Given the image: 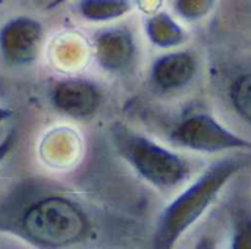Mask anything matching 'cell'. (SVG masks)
<instances>
[{"label":"cell","mask_w":251,"mask_h":249,"mask_svg":"<svg viewBox=\"0 0 251 249\" xmlns=\"http://www.w3.org/2000/svg\"><path fill=\"white\" fill-rule=\"evenodd\" d=\"M110 138L121 158L151 186L169 191L190 178L191 164L185 158L147 136L115 123L110 129Z\"/></svg>","instance_id":"cell-3"},{"label":"cell","mask_w":251,"mask_h":249,"mask_svg":"<svg viewBox=\"0 0 251 249\" xmlns=\"http://www.w3.org/2000/svg\"><path fill=\"white\" fill-rule=\"evenodd\" d=\"M63 1H66V0H51V3H49L47 7H54V6H57V4H60Z\"/></svg>","instance_id":"cell-14"},{"label":"cell","mask_w":251,"mask_h":249,"mask_svg":"<svg viewBox=\"0 0 251 249\" xmlns=\"http://www.w3.org/2000/svg\"><path fill=\"white\" fill-rule=\"evenodd\" d=\"M249 163L246 156H231L213 163L191 186L160 214L153 236L154 248H171L204 214L228 181Z\"/></svg>","instance_id":"cell-2"},{"label":"cell","mask_w":251,"mask_h":249,"mask_svg":"<svg viewBox=\"0 0 251 249\" xmlns=\"http://www.w3.org/2000/svg\"><path fill=\"white\" fill-rule=\"evenodd\" d=\"M169 141L181 148L201 153L251 148V142L228 131L207 113H191L182 116L172 126Z\"/></svg>","instance_id":"cell-4"},{"label":"cell","mask_w":251,"mask_h":249,"mask_svg":"<svg viewBox=\"0 0 251 249\" xmlns=\"http://www.w3.org/2000/svg\"><path fill=\"white\" fill-rule=\"evenodd\" d=\"M196 73V60L188 53H171L159 57L150 72L153 87L160 92H172L191 82Z\"/></svg>","instance_id":"cell-7"},{"label":"cell","mask_w":251,"mask_h":249,"mask_svg":"<svg viewBox=\"0 0 251 249\" xmlns=\"http://www.w3.org/2000/svg\"><path fill=\"white\" fill-rule=\"evenodd\" d=\"M134 41L125 29H109L96 38V56L99 63L109 72L126 70L134 59Z\"/></svg>","instance_id":"cell-8"},{"label":"cell","mask_w":251,"mask_h":249,"mask_svg":"<svg viewBox=\"0 0 251 249\" xmlns=\"http://www.w3.org/2000/svg\"><path fill=\"white\" fill-rule=\"evenodd\" d=\"M43 43V26L29 18L9 21L0 31V54L10 66H26L37 60Z\"/></svg>","instance_id":"cell-5"},{"label":"cell","mask_w":251,"mask_h":249,"mask_svg":"<svg viewBox=\"0 0 251 249\" xmlns=\"http://www.w3.org/2000/svg\"><path fill=\"white\" fill-rule=\"evenodd\" d=\"M12 113H13L12 110H9V109H6V107L0 106V128L3 126V123H4L7 119H10Z\"/></svg>","instance_id":"cell-13"},{"label":"cell","mask_w":251,"mask_h":249,"mask_svg":"<svg viewBox=\"0 0 251 249\" xmlns=\"http://www.w3.org/2000/svg\"><path fill=\"white\" fill-rule=\"evenodd\" d=\"M229 100L237 113L251 123V70L240 73L231 82Z\"/></svg>","instance_id":"cell-10"},{"label":"cell","mask_w":251,"mask_h":249,"mask_svg":"<svg viewBox=\"0 0 251 249\" xmlns=\"http://www.w3.org/2000/svg\"><path fill=\"white\" fill-rule=\"evenodd\" d=\"M100 176L75 185L26 176L0 186V235L35 248L119 244L124 222Z\"/></svg>","instance_id":"cell-1"},{"label":"cell","mask_w":251,"mask_h":249,"mask_svg":"<svg viewBox=\"0 0 251 249\" xmlns=\"http://www.w3.org/2000/svg\"><path fill=\"white\" fill-rule=\"evenodd\" d=\"M16 142V135L15 132L6 134V136L0 141V163L6 158V156L12 151L13 145Z\"/></svg>","instance_id":"cell-12"},{"label":"cell","mask_w":251,"mask_h":249,"mask_svg":"<svg viewBox=\"0 0 251 249\" xmlns=\"http://www.w3.org/2000/svg\"><path fill=\"white\" fill-rule=\"evenodd\" d=\"M215 0H175V10L185 19H199L204 16Z\"/></svg>","instance_id":"cell-11"},{"label":"cell","mask_w":251,"mask_h":249,"mask_svg":"<svg viewBox=\"0 0 251 249\" xmlns=\"http://www.w3.org/2000/svg\"><path fill=\"white\" fill-rule=\"evenodd\" d=\"M51 106L74 119L91 117L101 103L100 90L87 79L71 78L59 81L50 92Z\"/></svg>","instance_id":"cell-6"},{"label":"cell","mask_w":251,"mask_h":249,"mask_svg":"<svg viewBox=\"0 0 251 249\" xmlns=\"http://www.w3.org/2000/svg\"><path fill=\"white\" fill-rule=\"evenodd\" d=\"M78 12L90 21H109L128 13L131 0H79Z\"/></svg>","instance_id":"cell-9"}]
</instances>
